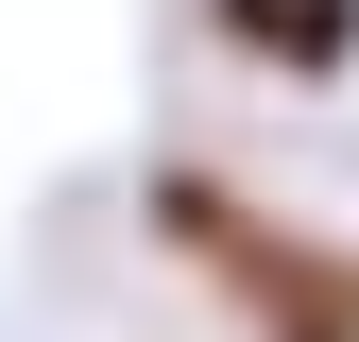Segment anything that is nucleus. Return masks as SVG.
Here are the masks:
<instances>
[{
	"label": "nucleus",
	"instance_id": "1",
	"mask_svg": "<svg viewBox=\"0 0 359 342\" xmlns=\"http://www.w3.org/2000/svg\"><path fill=\"white\" fill-rule=\"evenodd\" d=\"M154 240H171V256H205V274L257 308V342H359V256H342V240L257 223V205H222L205 171H154Z\"/></svg>",
	"mask_w": 359,
	"mask_h": 342
},
{
	"label": "nucleus",
	"instance_id": "2",
	"mask_svg": "<svg viewBox=\"0 0 359 342\" xmlns=\"http://www.w3.org/2000/svg\"><path fill=\"white\" fill-rule=\"evenodd\" d=\"M205 34H222L240 69H274V86L359 69V0H205Z\"/></svg>",
	"mask_w": 359,
	"mask_h": 342
}]
</instances>
